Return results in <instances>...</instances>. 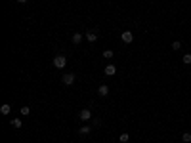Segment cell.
<instances>
[{"label":"cell","instance_id":"obj_2","mask_svg":"<svg viewBox=\"0 0 191 143\" xmlns=\"http://www.w3.org/2000/svg\"><path fill=\"white\" fill-rule=\"evenodd\" d=\"M121 40H122V42H124V44H130V42H132V40H134V34H132V32H130V31H124V32H122V34H121Z\"/></svg>","mask_w":191,"mask_h":143},{"label":"cell","instance_id":"obj_4","mask_svg":"<svg viewBox=\"0 0 191 143\" xmlns=\"http://www.w3.org/2000/svg\"><path fill=\"white\" fill-rule=\"evenodd\" d=\"M73 82H75V75H73V73H65L63 75V84L69 86V84H73Z\"/></svg>","mask_w":191,"mask_h":143},{"label":"cell","instance_id":"obj_3","mask_svg":"<svg viewBox=\"0 0 191 143\" xmlns=\"http://www.w3.org/2000/svg\"><path fill=\"white\" fill-rule=\"evenodd\" d=\"M78 118H80V120H84V122H88L90 118H92V113H90V109H82V111H80V115H78Z\"/></svg>","mask_w":191,"mask_h":143},{"label":"cell","instance_id":"obj_8","mask_svg":"<svg viewBox=\"0 0 191 143\" xmlns=\"http://www.w3.org/2000/svg\"><path fill=\"white\" fill-rule=\"evenodd\" d=\"M0 113H2V115H10V113H12V105H10V103H4V105L0 107Z\"/></svg>","mask_w":191,"mask_h":143},{"label":"cell","instance_id":"obj_18","mask_svg":"<svg viewBox=\"0 0 191 143\" xmlns=\"http://www.w3.org/2000/svg\"><path fill=\"white\" fill-rule=\"evenodd\" d=\"M94 126H96V128H99V126H101V120H97V118H96V120H94Z\"/></svg>","mask_w":191,"mask_h":143},{"label":"cell","instance_id":"obj_12","mask_svg":"<svg viewBox=\"0 0 191 143\" xmlns=\"http://www.w3.org/2000/svg\"><path fill=\"white\" fill-rule=\"evenodd\" d=\"M182 139H184L185 143H189V141H191V134H189V132H184V136H182Z\"/></svg>","mask_w":191,"mask_h":143},{"label":"cell","instance_id":"obj_15","mask_svg":"<svg viewBox=\"0 0 191 143\" xmlns=\"http://www.w3.org/2000/svg\"><path fill=\"white\" fill-rule=\"evenodd\" d=\"M119 139H121V143H126L128 139H130V136H128V134H121V137H119Z\"/></svg>","mask_w":191,"mask_h":143},{"label":"cell","instance_id":"obj_17","mask_svg":"<svg viewBox=\"0 0 191 143\" xmlns=\"http://www.w3.org/2000/svg\"><path fill=\"white\" fill-rule=\"evenodd\" d=\"M184 63H187V65L191 63V54H185L184 56Z\"/></svg>","mask_w":191,"mask_h":143},{"label":"cell","instance_id":"obj_19","mask_svg":"<svg viewBox=\"0 0 191 143\" xmlns=\"http://www.w3.org/2000/svg\"><path fill=\"white\" fill-rule=\"evenodd\" d=\"M17 2H27V0H17Z\"/></svg>","mask_w":191,"mask_h":143},{"label":"cell","instance_id":"obj_1","mask_svg":"<svg viewBox=\"0 0 191 143\" xmlns=\"http://www.w3.org/2000/svg\"><path fill=\"white\" fill-rule=\"evenodd\" d=\"M67 65V57L65 56H56L54 57V67L56 69H63Z\"/></svg>","mask_w":191,"mask_h":143},{"label":"cell","instance_id":"obj_11","mask_svg":"<svg viewBox=\"0 0 191 143\" xmlns=\"http://www.w3.org/2000/svg\"><path fill=\"white\" fill-rule=\"evenodd\" d=\"M78 134H80V136H86V134H90V126H82V128L78 130Z\"/></svg>","mask_w":191,"mask_h":143},{"label":"cell","instance_id":"obj_5","mask_svg":"<svg viewBox=\"0 0 191 143\" xmlns=\"http://www.w3.org/2000/svg\"><path fill=\"white\" fill-rule=\"evenodd\" d=\"M103 73H105L107 76H113L115 73H117V67H115V65H107V67L103 69Z\"/></svg>","mask_w":191,"mask_h":143},{"label":"cell","instance_id":"obj_16","mask_svg":"<svg viewBox=\"0 0 191 143\" xmlns=\"http://www.w3.org/2000/svg\"><path fill=\"white\" fill-rule=\"evenodd\" d=\"M182 48V42H172V50H180Z\"/></svg>","mask_w":191,"mask_h":143},{"label":"cell","instance_id":"obj_7","mask_svg":"<svg viewBox=\"0 0 191 143\" xmlns=\"http://www.w3.org/2000/svg\"><path fill=\"white\" fill-rule=\"evenodd\" d=\"M97 93H99L101 97H105V95H107V93H109V86H105V84H101V86L97 88Z\"/></svg>","mask_w":191,"mask_h":143},{"label":"cell","instance_id":"obj_9","mask_svg":"<svg viewBox=\"0 0 191 143\" xmlns=\"http://www.w3.org/2000/svg\"><path fill=\"white\" fill-rule=\"evenodd\" d=\"M82 42V34H80V32H75V34H73V44H80Z\"/></svg>","mask_w":191,"mask_h":143},{"label":"cell","instance_id":"obj_10","mask_svg":"<svg viewBox=\"0 0 191 143\" xmlns=\"http://www.w3.org/2000/svg\"><path fill=\"white\" fill-rule=\"evenodd\" d=\"M12 126H13V128H21V126H23L21 118H12Z\"/></svg>","mask_w":191,"mask_h":143},{"label":"cell","instance_id":"obj_6","mask_svg":"<svg viewBox=\"0 0 191 143\" xmlns=\"http://www.w3.org/2000/svg\"><path fill=\"white\" fill-rule=\"evenodd\" d=\"M86 40H88V42H96V40H97V32L96 31H88L86 32Z\"/></svg>","mask_w":191,"mask_h":143},{"label":"cell","instance_id":"obj_13","mask_svg":"<svg viewBox=\"0 0 191 143\" xmlns=\"http://www.w3.org/2000/svg\"><path fill=\"white\" fill-rule=\"evenodd\" d=\"M21 115H23V117H29V115H31V109H29V107H21Z\"/></svg>","mask_w":191,"mask_h":143},{"label":"cell","instance_id":"obj_14","mask_svg":"<svg viewBox=\"0 0 191 143\" xmlns=\"http://www.w3.org/2000/svg\"><path fill=\"white\" fill-rule=\"evenodd\" d=\"M103 57H105V59H111V57H113V50H105L103 52Z\"/></svg>","mask_w":191,"mask_h":143}]
</instances>
